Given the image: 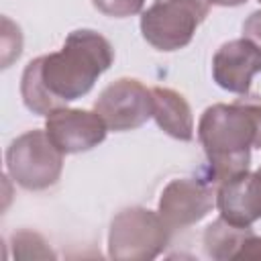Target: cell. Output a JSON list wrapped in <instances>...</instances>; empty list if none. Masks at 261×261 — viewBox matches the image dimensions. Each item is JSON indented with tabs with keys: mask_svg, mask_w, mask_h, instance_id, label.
Here are the masks:
<instances>
[{
	"mask_svg": "<svg viewBox=\"0 0 261 261\" xmlns=\"http://www.w3.org/2000/svg\"><path fill=\"white\" fill-rule=\"evenodd\" d=\"M112 61L114 49L106 37L92 29L71 31L59 51L27 63L20 77L22 102L31 112L49 116L86 96Z\"/></svg>",
	"mask_w": 261,
	"mask_h": 261,
	"instance_id": "cell-1",
	"label": "cell"
},
{
	"mask_svg": "<svg viewBox=\"0 0 261 261\" xmlns=\"http://www.w3.org/2000/svg\"><path fill=\"white\" fill-rule=\"evenodd\" d=\"M198 141L206 153L212 181L247 171L251 149H261V96L243 94L230 104L208 106L198 122Z\"/></svg>",
	"mask_w": 261,
	"mask_h": 261,
	"instance_id": "cell-2",
	"label": "cell"
},
{
	"mask_svg": "<svg viewBox=\"0 0 261 261\" xmlns=\"http://www.w3.org/2000/svg\"><path fill=\"white\" fill-rule=\"evenodd\" d=\"M171 230L159 216L143 206L120 210L108 230V257L118 261L155 259L169 243Z\"/></svg>",
	"mask_w": 261,
	"mask_h": 261,
	"instance_id": "cell-3",
	"label": "cell"
},
{
	"mask_svg": "<svg viewBox=\"0 0 261 261\" xmlns=\"http://www.w3.org/2000/svg\"><path fill=\"white\" fill-rule=\"evenodd\" d=\"M63 155L47 130L33 128L16 137L6 149V171L22 190L53 188L63 171Z\"/></svg>",
	"mask_w": 261,
	"mask_h": 261,
	"instance_id": "cell-4",
	"label": "cell"
},
{
	"mask_svg": "<svg viewBox=\"0 0 261 261\" xmlns=\"http://www.w3.org/2000/svg\"><path fill=\"white\" fill-rule=\"evenodd\" d=\"M208 12V0H153L141 14V35L157 51H177L192 43Z\"/></svg>",
	"mask_w": 261,
	"mask_h": 261,
	"instance_id": "cell-5",
	"label": "cell"
},
{
	"mask_svg": "<svg viewBox=\"0 0 261 261\" xmlns=\"http://www.w3.org/2000/svg\"><path fill=\"white\" fill-rule=\"evenodd\" d=\"M94 110L108 130H135L153 116V92L135 77H118L98 94Z\"/></svg>",
	"mask_w": 261,
	"mask_h": 261,
	"instance_id": "cell-6",
	"label": "cell"
},
{
	"mask_svg": "<svg viewBox=\"0 0 261 261\" xmlns=\"http://www.w3.org/2000/svg\"><path fill=\"white\" fill-rule=\"evenodd\" d=\"M214 206L216 192L208 181L177 177L163 188L157 212L167 224V228L173 232L200 222Z\"/></svg>",
	"mask_w": 261,
	"mask_h": 261,
	"instance_id": "cell-7",
	"label": "cell"
},
{
	"mask_svg": "<svg viewBox=\"0 0 261 261\" xmlns=\"http://www.w3.org/2000/svg\"><path fill=\"white\" fill-rule=\"evenodd\" d=\"M45 130L61 153L73 155L98 147L106 139L108 126L96 110L63 106L45 118Z\"/></svg>",
	"mask_w": 261,
	"mask_h": 261,
	"instance_id": "cell-8",
	"label": "cell"
},
{
	"mask_svg": "<svg viewBox=\"0 0 261 261\" xmlns=\"http://www.w3.org/2000/svg\"><path fill=\"white\" fill-rule=\"evenodd\" d=\"M261 71V47L247 39H232L218 47L212 57L214 82L232 94H249L253 77Z\"/></svg>",
	"mask_w": 261,
	"mask_h": 261,
	"instance_id": "cell-9",
	"label": "cell"
},
{
	"mask_svg": "<svg viewBox=\"0 0 261 261\" xmlns=\"http://www.w3.org/2000/svg\"><path fill=\"white\" fill-rule=\"evenodd\" d=\"M216 208L228 224L249 228L261 218V171H241L218 181Z\"/></svg>",
	"mask_w": 261,
	"mask_h": 261,
	"instance_id": "cell-10",
	"label": "cell"
},
{
	"mask_svg": "<svg viewBox=\"0 0 261 261\" xmlns=\"http://www.w3.org/2000/svg\"><path fill=\"white\" fill-rule=\"evenodd\" d=\"M151 92H153V118L157 126L177 141L184 143L192 141L194 116L188 100L179 92L163 86H155L151 88Z\"/></svg>",
	"mask_w": 261,
	"mask_h": 261,
	"instance_id": "cell-11",
	"label": "cell"
},
{
	"mask_svg": "<svg viewBox=\"0 0 261 261\" xmlns=\"http://www.w3.org/2000/svg\"><path fill=\"white\" fill-rule=\"evenodd\" d=\"M249 232H253L251 226L241 228V226L228 224L224 218H218L212 224H208L204 230V237H202L204 251L210 259H216V261L239 259V253H241L243 243L249 237Z\"/></svg>",
	"mask_w": 261,
	"mask_h": 261,
	"instance_id": "cell-12",
	"label": "cell"
},
{
	"mask_svg": "<svg viewBox=\"0 0 261 261\" xmlns=\"http://www.w3.org/2000/svg\"><path fill=\"white\" fill-rule=\"evenodd\" d=\"M12 249L16 259H55L45 239L33 230H18L12 234Z\"/></svg>",
	"mask_w": 261,
	"mask_h": 261,
	"instance_id": "cell-13",
	"label": "cell"
},
{
	"mask_svg": "<svg viewBox=\"0 0 261 261\" xmlns=\"http://www.w3.org/2000/svg\"><path fill=\"white\" fill-rule=\"evenodd\" d=\"M92 4L104 16L126 18V16L139 14L143 10L145 0H92Z\"/></svg>",
	"mask_w": 261,
	"mask_h": 261,
	"instance_id": "cell-14",
	"label": "cell"
},
{
	"mask_svg": "<svg viewBox=\"0 0 261 261\" xmlns=\"http://www.w3.org/2000/svg\"><path fill=\"white\" fill-rule=\"evenodd\" d=\"M243 37L255 41L261 47V10L251 12L249 18L243 22Z\"/></svg>",
	"mask_w": 261,
	"mask_h": 261,
	"instance_id": "cell-15",
	"label": "cell"
},
{
	"mask_svg": "<svg viewBox=\"0 0 261 261\" xmlns=\"http://www.w3.org/2000/svg\"><path fill=\"white\" fill-rule=\"evenodd\" d=\"M214 6H222V8H234V6H243L247 0H208Z\"/></svg>",
	"mask_w": 261,
	"mask_h": 261,
	"instance_id": "cell-16",
	"label": "cell"
},
{
	"mask_svg": "<svg viewBox=\"0 0 261 261\" xmlns=\"http://www.w3.org/2000/svg\"><path fill=\"white\" fill-rule=\"evenodd\" d=\"M259 2H261V0H259Z\"/></svg>",
	"mask_w": 261,
	"mask_h": 261,
	"instance_id": "cell-17",
	"label": "cell"
}]
</instances>
